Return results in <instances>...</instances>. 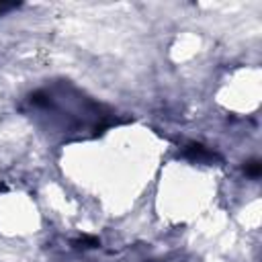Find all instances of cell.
Instances as JSON below:
<instances>
[{
	"instance_id": "1",
	"label": "cell",
	"mask_w": 262,
	"mask_h": 262,
	"mask_svg": "<svg viewBox=\"0 0 262 262\" xmlns=\"http://www.w3.org/2000/svg\"><path fill=\"white\" fill-rule=\"evenodd\" d=\"M182 154H184V158H188L192 162H215L217 160V154L215 151H211L209 147H205L201 143H194V141L188 143Z\"/></svg>"
},
{
	"instance_id": "3",
	"label": "cell",
	"mask_w": 262,
	"mask_h": 262,
	"mask_svg": "<svg viewBox=\"0 0 262 262\" xmlns=\"http://www.w3.org/2000/svg\"><path fill=\"white\" fill-rule=\"evenodd\" d=\"M244 172H246V176H250V178H258V176L262 174V164H260L258 160H252V162H248V164L244 166Z\"/></svg>"
},
{
	"instance_id": "2",
	"label": "cell",
	"mask_w": 262,
	"mask_h": 262,
	"mask_svg": "<svg viewBox=\"0 0 262 262\" xmlns=\"http://www.w3.org/2000/svg\"><path fill=\"white\" fill-rule=\"evenodd\" d=\"M74 246L80 248V250H92V248H98L100 246V239L96 235H82V237H78L74 242Z\"/></svg>"
},
{
	"instance_id": "4",
	"label": "cell",
	"mask_w": 262,
	"mask_h": 262,
	"mask_svg": "<svg viewBox=\"0 0 262 262\" xmlns=\"http://www.w3.org/2000/svg\"><path fill=\"white\" fill-rule=\"evenodd\" d=\"M10 8H14V4H0V12L2 10H10Z\"/></svg>"
}]
</instances>
